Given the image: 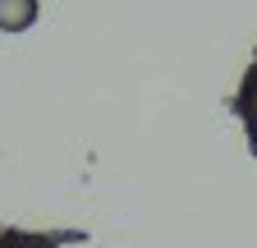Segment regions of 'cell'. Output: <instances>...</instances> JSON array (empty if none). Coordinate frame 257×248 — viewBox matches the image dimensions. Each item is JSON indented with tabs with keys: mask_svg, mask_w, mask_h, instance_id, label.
<instances>
[{
	"mask_svg": "<svg viewBox=\"0 0 257 248\" xmlns=\"http://www.w3.org/2000/svg\"><path fill=\"white\" fill-rule=\"evenodd\" d=\"M230 110H234V119L243 124V143H248V152L257 157V46H252V65H248L243 83L234 87V97H230Z\"/></svg>",
	"mask_w": 257,
	"mask_h": 248,
	"instance_id": "obj_1",
	"label": "cell"
},
{
	"mask_svg": "<svg viewBox=\"0 0 257 248\" xmlns=\"http://www.w3.org/2000/svg\"><path fill=\"white\" fill-rule=\"evenodd\" d=\"M87 243V230H19V225H0V248H69Z\"/></svg>",
	"mask_w": 257,
	"mask_h": 248,
	"instance_id": "obj_2",
	"label": "cell"
},
{
	"mask_svg": "<svg viewBox=\"0 0 257 248\" xmlns=\"http://www.w3.org/2000/svg\"><path fill=\"white\" fill-rule=\"evenodd\" d=\"M37 14H42L37 0H0V33H28Z\"/></svg>",
	"mask_w": 257,
	"mask_h": 248,
	"instance_id": "obj_3",
	"label": "cell"
}]
</instances>
